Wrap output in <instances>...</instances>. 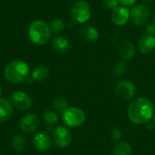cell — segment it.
Instances as JSON below:
<instances>
[{
	"label": "cell",
	"mask_w": 155,
	"mask_h": 155,
	"mask_svg": "<svg viewBox=\"0 0 155 155\" xmlns=\"http://www.w3.org/2000/svg\"><path fill=\"white\" fill-rule=\"evenodd\" d=\"M154 114L153 103L145 97L134 99L128 107V117L135 124H148Z\"/></svg>",
	"instance_id": "6da1fadb"
},
{
	"label": "cell",
	"mask_w": 155,
	"mask_h": 155,
	"mask_svg": "<svg viewBox=\"0 0 155 155\" xmlns=\"http://www.w3.org/2000/svg\"><path fill=\"white\" fill-rule=\"evenodd\" d=\"M30 68L28 64L21 60L10 62L4 70V77L12 84H22L29 79Z\"/></svg>",
	"instance_id": "7a4b0ae2"
},
{
	"label": "cell",
	"mask_w": 155,
	"mask_h": 155,
	"mask_svg": "<svg viewBox=\"0 0 155 155\" xmlns=\"http://www.w3.org/2000/svg\"><path fill=\"white\" fill-rule=\"evenodd\" d=\"M51 35L49 25L44 20H35L28 28V36L30 41L37 45H45L48 42Z\"/></svg>",
	"instance_id": "3957f363"
},
{
	"label": "cell",
	"mask_w": 155,
	"mask_h": 155,
	"mask_svg": "<svg viewBox=\"0 0 155 155\" xmlns=\"http://www.w3.org/2000/svg\"><path fill=\"white\" fill-rule=\"evenodd\" d=\"M70 15L74 22L77 24H84L91 17V6L85 0L75 1L70 9Z\"/></svg>",
	"instance_id": "277c9868"
},
{
	"label": "cell",
	"mask_w": 155,
	"mask_h": 155,
	"mask_svg": "<svg viewBox=\"0 0 155 155\" xmlns=\"http://www.w3.org/2000/svg\"><path fill=\"white\" fill-rule=\"evenodd\" d=\"M84 112L78 107H68L62 113V121L68 127H79L85 122Z\"/></svg>",
	"instance_id": "5b68a950"
},
{
	"label": "cell",
	"mask_w": 155,
	"mask_h": 155,
	"mask_svg": "<svg viewBox=\"0 0 155 155\" xmlns=\"http://www.w3.org/2000/svg\"><path fill=\"white\" fill-rule=\"evenodd\" d=\"M151 10L144 4H138L130 9V20L135 25H144L150 17Z\"/></svg>",
	"instance_id": "8992f818"
},
{
	"label": "cell",
	"mask_w": 155,
	"mask_h": 155,
	"mask_svg": "<svg viewBox=\"0 0 155 155\" xmlns=\"http://www.w3.org/2000/svg\"><path fill=\"white\" fill-rule=\"evenodd\" d=\"M115 94L119 98L129 101L135 96L136 87L133 82L129 80H122L115 85Z\"/></svg>",
	"instance_id": "52a82bcc"
},
{
	"label": "cell",
	"mask_w": 155,
	"mask_h": 155,
	"mask_svg": "<svg viewBox=\"0 0 155 155\" xmlns=\"http://www.w3.org/2000/svg\"><path fill=\"white\" fill-rule=\"evenodd\" d=\"M53 139L56 146L59 148H66L72 143L73 135L66 127L57 126L53 132Z\"/></svg>",
	"instance_id": "ba28073f"
},
{
	"label": "cell",
	"mask_w": 155,
	"mask_h": 155,
	"mask_svg": "<svg viewBox=\"0 0 155 155\" xmlns=\"http://www.w3.org/2000/svg\"><path fill=\"white\" fill-rule=\"evenodd\" d=\"M11 104L13 106L20 111H26L32 105V99L30 95L23 91H16L11 94Z\"/></svg>",
	"instance_id": "9c48e42d"
},
{
	"label": "cell",
	"mask_w": 155,
	"mask_h": 155,
	"mask_svg": "<svg viewBox=\"0 0 155 155\" xmlns=\"http://www.w3.org/2000/svg\"><path fill=\"white\" fill-rule=\"evenodd\" d=\"M40 125V120L35 114H27L22 117L19 122V128L24 134H32L37 130Z\"/></svg>",
	"instance_id": "30bf717a"
},
{
	"label": "cell",
	"mask_w": 155,
	"mask_h": 155,
	"mask_svg": "<svg viewBox=\"0 0 155 155\" xmlns=\"http://www.w3.org/2000/svg\"><path fill=\"white\" fill-rule=\"evenodd\" d=\"M112 22L119 26L124 25L130 19V9L124 5H118L112 12Z\"/></svg>",
	"instance_id": "8fae6325"
},
{
	"label": "cell",
	"mask_w": 155,
	"mask_h": 155,
	"mask_svg": "<svg viewBox=\"0 0 155 155\" xmlns=\"http://www.w3.org/2000/svg\"><path fill=\"white\" fill-rule=\"evenodd\" d=\"M33 145L39 152H47L52 146V140L47 133L40 132L35 135L33 139Z\"/></svg>",
	"instance_id": "7c38bea8"
},
{
	"label": "cell",
	"mask_w": 155,
	"mask_h": 155,
	"mask_svg": "<svg viewBox=\"0 0 155 155\" xmlns=\"http://www.w3.org/2000/svg\"><path fill=\"white\" fill-rule=\"evenodd\" d=\"M117 53L123 61L131 60L135 54V48L130 40H122L117 45Z\"/></svg>",
	"instance_id": "4fadbf2b"
},
{
	"label": "cell",
	"mask_w": 155,
	"mask_h": 155,
	"mask_svg": "<svg viewBox=\"0 0 155 155\" xmlns=\"http://www.w3.org/2000/svg\"><path fill=\"white\" fill-rule=\"evenodd\" d=\"M137 48L139 52L143 54L152 53L155 48V37L149 35H143L138 40Z\"/></svg>",
	"instance_id": "5bb4252c"
},
{
	"label": "cell",
	"mask_w": 155,
	"mask_h": 155,
	"mask_svg": "<svg viewBox=\"0 0 155 155\" xmlns=\"http://www.w3.org/2000/svg\"><path fill=\"white\" fill-rule=\"evenodd\" d=\"M81 36L89 43H94L98 40L99 38V31L96 27L93 25H84L80 28L79 31Z\"/></svg>",
	"instance_id": "9a60e30c"
},
{
	"label": "cell",
	"mask_w": 155,
	"mask_h": 155,
	"mask_svg": "<svg viewBox=\"0 0 155 155\" xmlns=\"http://www.w3.org/2000/svg\"><path fill=\"white\" fill-rule=\"evenodd\" d=\"M52 47L55 52L59 54H64L70 49V42L67 38L62 35H56L52 40Z\"/></svg>",
	"instance_id": "2e32d148"
},
{
	"label": "cell",
	"mask_w": 155,
	"mask_h": 155,
	"mask_svg": "<svg viewBox=\"0 0 155 155\" xmlns=\"http://www.w3.org/2000/svg\"><path fill=\"white\" fill-rule=\"evenodd\" d=\"M13 104L8 99L0 98V123L6 122L13 114Z\"/></svg>",
	"instance_id": "e0dca14e"
},
{
	"label": "cell",
	"mask_w": 155,
	"mask_h": 155,
	"mask_svg": "<svg viewBox=\"0 0 155 155\" xmlns=\"http://www.w3.org/2000/svg\"><path fill=\"white\" fill-rule=\"evenodd\" d=\"M50 75V71L49 69L45 66V65H38L37 67H35L31 74V77L33 80L41 82V81H45L46 80Z\"/></svg>",
	"instance_id": "ac0fdd59"
},
{
	"label": "cell",
	"mask_w": 155,
	"mask_h": 155,
	"mask_svg": "<svg viewBox=\"0 0 155 155\" xmlns=\"http://www.w3.org/2000/svg\"><path fill=\"white\" fill-rule=\"evenodd\" d=\"M132 147L126 142H119L114 147L113 155H131Z\"/></svg>",
	"instance_id": "d6986e66"
},
{
	"label": "cell",
	"mask_w": 155,
	"mask_h": 155,
	"mask_svg": "<svg viewBox=\"0 0 155 155\" xmlns=\"http://www.w3.org/2000/svg\"><path fill=\"white\" fill-rule=\"evenodd\" d=\"M11 145L16 152H23L26 145V140L22 134H16L12 138Z\"/></svg>",
	"instance_id": "ffe728a7"
},
{
	"label": "cell",
	"mask_w": 155,
	"mask_h": 155,
	"mask_svg": "<svg viewBox=\"0 0 155 155\" xmlns=\"http://www.w3.org/2000/svg\"><path fill=\"white\" fill-rule=\"evenodd\" d=\"M43 120L45 123L46 125L49 127H54L58 124V116L57 114L51 111V110H46L43 114Z\"/></svg>",
	"instance_id": "44dd1931"
},
{
	"label": "cell",
	"mask_w": 155,
	"mask_h": 155,
	"mask_svg": "<svg viewBox=\"0 0 155 155\" xmlns=\"http://www.w3.org/2000/svg\"><path fill=\"white\" fill-rule=\"evenodd\" d=\"M49 26H50L51 32H53L54 34H59V33L63 32L65 28V25H64V21L62 19H59V18L54 19L51 22Z\"/></svg>",
	"instance_id": "7402d4cb"
},
{
	"label": "cell",
	"mask_w": 155,
	"mask_h": 155,
	"mask_svg": "<svg viewBox=\"0 0 155 155\" xmlns=\"http://www.w3.org/2000/svg\"><path fill=\"white\" fill-rule=\"evenodd\" d=\"M53 107L55 111L63 113L64 111H65L69 107V104L65 99L61 98V97H57L54 100Z\"/></svg>",
	"instance_id": "603a6c76"
},
{
	"label": "cell",
	"mask_w": 155,
	"mask_h": 155,
	"mask_svg": "<svg viewBox=\"0 0 155 155\" xmlns=\"http://www.w3.org/2000/svg\"><path fill=\"white\" fill-rule=\"evenodd\" d=\"M127 71V64L124 61L117 62L114 66V74L116 76H123Z\"/></svg>",
	"instance_id": "cb8c5ba5"
},
{
	"label": "cell",
	"mask_w": 155,
	"mask_h": 155,
	"mask_svg": "<svg viewBox=\"0 0 155 155\" xmlns=\"http://www.w3.org/2000/svg\"><path fill=\"white\" fill-rule=\"evenodd\" d=\"M111 137L112 139H114V141H119L122 139L123 137V132L120 128L118 127H114L112 131H111Z\"/></svg>",
	"instance_id": "d4e9b609"
},
{
	"label": "cell",
	"mask_w": 155,
	"mask_h": 155,
	"mask_svg": "<svg viewBox=\"0 0 155 155\" xmlns=\"http://www.w3.org/2000/svg\"><path fill=\"white\" fill-rule=\"evenodd\" d=\"M104 5L108 8V9H114L119 5V0H104Z\"/></svg>",
	"instance_id": "484cf974"
},
{
	"label": "cell",
	"mask_w": 155,
	"mask_h": 155,
	"mask_svg": "<svg viewBox=\"0 0 155 155\" xmlns=\"http://www.w3.org/2000/svg\"><path fill=\"white\" fill-rule=\"evenodd\" d=\"M146 35H155V25L154 24H149L147 26H146Z\"/></svg>",
	"instance_id": "4316f807"
},
{
	"label": "cell",
	"mask_w": 155,
	"mask_h": 155,
	"mask_svg": "<svg viewBox=\"0 0 155 155\" xmlns=\"http://www.w3.org/2000/svg\"><path fill=\"white\" fill-rule=\"evenodd\" d=\"M137 0H119V3L124 5V6H131V5H134L135 3H136Z\"/></svg>",
	"instance_id": "83f0119b"
},
{
	"label": "cell",
	"mask_w": 155,
	"mask_h": 155,
	"mask_svg": "<svg viewBox=\"0 0 155 155\" xmlns=\"http://www.w3.org/2000/svg\"><path fill=\"white\" fill-rule=\"evenodd\" d=\"M2 92H3V91H2V87H1V85H0V96L2 95Z\"/></svg>",
	"instance_id": "f1b7e54d"
},
{
	"label": "cell",
	"mask_w": 155,
	"mask_h": 155,
	"mask_svg": "<svg viewBox=\"0 0 155 155\" xmlns=\"http://www.w3.org/2000/svg\"><path fill=\"white\" fill-rule=\"evenodd\" d=\"M144 1H147V2H152L153 0H144Z\"/></svg>",
	"instance_id": "f546056e"
},
{
	"label": "cell",
	"mask_w": 155,
	"mask_h": 155,
	"mask_svg": "<svg viewBox=\"0 0 155 155\" xmlns=\"http://www.w3.org/2000/svg\"><path fill=\"white\" fill-rule=\"evenodd\" d=\"M153 22H154L153 24H154V25H155V15H154V18H153Z\"/></svg>",
	"instance_id": "4dcf8cb0"
},
{
	"label": "cell",
	"mask_w": 155,
	"mask_h": 155,
	"mask_svg": "<svg viewBox=\"0 0 155 155\" xmlns=\"http://www.w3.org/2000/svg\"><path fill=\"white\" fill-rule=\"evenodd\" d=\"M154 124H155V117H154Z\"/></svg>",
	"instance_id": "1f68e13d"
}]
</instances>
